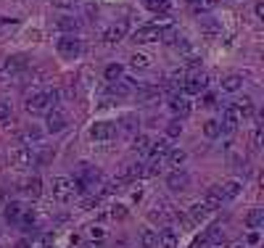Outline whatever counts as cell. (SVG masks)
<instances>
[{"label": "cell", "mask_w": 264, "mask_h": 248, "mask_svg": "<svg viewBox=\"0 0 264 248\" xmlns=\"http://www.w3.org/2000/svg\"><path fill=\"white\" fill-rule=\"evenodd\" d=\"M214 6H220V0H201V6H198V14H203V11H212Z\"/></svg>", "instance_id": "44"}, {"label": "cell", "mask_w": 264, "mask_h": 248, "mask_svg": "<svg viewBox=\"0 0 264 248\" xmlns=\"http://www.w3.org/2000/svg\"><path fill=\"white\" fill-rule=\"evenodd\" d=\"M159 95V87H137V92H135V98H137V103H148V101H153Z\"/></svg>", "instance_id": "26"}, {"label": "cell", "mask_w": 264, "mask_h": 248, "mask_svg": "<svg viewBox=\"0 0 264 248\" xmlns=\"http://www.w3.org/2000/svg\"><path fill=\"white\" fill-rule=\"evenodd\" d=\"M14 119V114H11V106L8 103H0V124H8Z\"/></svg>", "instance_id": "42"}, {"label": "cell", "mask_w": 264, "mask_h": 248, "mask_svg": "<svg viewBox=\"0 0 264 248\" xmlns=\"http://www.w3.org/2000/svg\"><path fill=\"white\" fill-rule=\"evenodd\" d=\"M95 206H98V198H95V195H90V198L82 201V211H93Z\"/></svg>", "instance_id": "43"}, {"label": "cell", "mask_w": 264, "mask_h": 248, "mask_svg": "<svg viewBox=\"0 0 264 248\" xmlns=\"http://www.w3.org/2000/svg\"><path fill=\"white\" fill-rule=\"evenodd\" d=\"M169 109H172V114H175L177 119H185V116L190 114V101L185 95H172Z\"/></svg>", "instance_id": "12"}, {"label": "cell", "mask_w": 264, "mask_h": 248, "mask_svg": "<svg viewBox=\"0 0 264 248\" xmlns=\"http://www.w3.org/2000/svg\"><path fill=\"white\" fill-rule=\"evenodd\" d=\"M140 245L143 248H156L159 245V235L153 230H143L140 232Z\"/></svg>", "instance_id": "30"}, {"label": "cell", "mask_w": 264, "mask_h": 248, "mask_svg": "<svg viewBox=\"0 0 264 248\" xmlns=\"http://www.w3.org/2000/svg\"><path fill=\"white\" fill-rule=\"evenodd\" d=\"M254 11H256V16L261 19V16H264V3H256V8H254Z\"/></svg>", "instance_id": "50"}, {"label": "cell", "mask_w": 264, "mask_h": 248, "mask_svg": "<svg viewBox=\"0 0 264 248\" xmlns=\"http://www.w3.org/2000/svg\"><path fill=\"white\" fill-rule=\"evenodd\" d=\"M122 74H124V69H122L119 64L106 66V79H109V82H119V79H122Z\"/></svg>", "instance_id": "38"}, {"label": "cell", "mask_w": 264, "mask_h": 248, "mask_svg": "<svg viewBox=\"0 0 264 248\" xmlns=\"http://www.w3.org/2000/svg\"><path fill=\"white\" fill-rule=\"evenodd\" d=\"M209 214H212V211L203 206V201H198V204H193V206L188 209V219H190L193 224H201V222H206V219H209Z\"/></svg>", "instance_id": "17"}, {"label": "cell", "mask_w": 264, "mask_h": 248, "mask_svg": "<svg viewBox=\"0 0 264 248\" xmlns=\"http://www.w3.org/2000/svg\"><path fill=\"white\" fill-rule=\"evenodd\" d=\"M53 3H56V6H61V8H72L77 0H53Z\"/></svg>", "instance_id": "46"}, {"label": "cell", "mask_w": 264, "mask_h": 248, "mask_svg": "<svg viewBox=\"0 0 264 248\" xmlns=\"http://www.w3.org/2000/svg\"><path fill=\"white\" fill-rule=\"evenodd\" d=\"M185 72H188V79H185V85H182V92H185V95H201V92L206 90V85H209L206 74H201L196 66L185 69Z\"/></svg>", "instance_id": "2"}, {"label": "cell", "mask_w": 264, "mask_h": 248, "mask_svg": "<svg viewBox=\"0 0 264 248\" xmlns=\"http://www.w3.org/2000/svg\"><path fill=\"white\" fill-rule=\"evenodd\" d=\"M240 87H243V77H240V74H227L222 79V90L225 92H238Z\"/></svg>", "instance_id": "20"}, {"label": "cell", "mask_w": 264, "mask_h": 248, "mask_svg": "<svg viewBox=\"0 0 264 248\" xmlns=\"http://www.w3.org/2000/svg\"><path fill=\"white\" fill-rule=\"evenodd\" d=\"M56 51H59V56L66 58V61H74V58H79V53H82V42H79L74 34H64V37H59V42H56Z\"/></svg>", "instance_id": "4"}, {"label": "cell", "mask_w": 264, "mask_h": 248, "mask_svg": "<svg viewBox=\"0 0 264 248\" xmlns=\"http://www.w3.org/2000/svg\"><path fill=\"white\" fill-rule=\"evenodd\" d=\"M238 124H240V114L235 111V106H225V109H222L220 129H222V132H235Z\"/></svg>", "instance_id": "9"}, {"label": "cell", "mask_w": 264, "mask_h": 248, "mask_svg": "<svg viewBox=\"0 0 264 248\" xmlns=\"http://www.w3.org/2000/svg\"><path fill=\"white\" fill-rule=\"evenodd\" d=\"M172 151V145H169V137H159V140H151V159H167V153Z\"/></svg>", "instance_id": "14"}, {"label": "cell", "mask_w": 264, "mask_h": 248, "mask_svg": "<svg viewBox=\"0 0 264 248\" xmlns=\"http://www.w3.org/2000/svg\"><path fill=\"white\" fill-rule=\"evenodd\" d=\"M188 6L193 8V11H196V14H198V6H201V0H188Z\"/></svg>", "instance_id": "49"}, {"label": "cell", "mask_w": 264, "mask_h": 248, "mask_svg": "<svg viewBox=\"0 0 264 248\" xmlns=\"http://www.w3.org/2000/svg\"><path fill=\"white\" fill-rule=\"evenodd\" d=\"M203 135L209 137V140H217L222 135V129H220V122L217 119H209V122H203Z\"/></svg>", "instance_id": "27"}, {"label": "cell", "mask_w": 264, "mask_h": 248, "mask_svg": "<svg viewBox=\"0 0 264 248\" xmlns=\"http://www.w3.org/2000/svg\"><path fill=\"white\" fill-rule=\"evenodd\" d=\"M87 238L90 240H103V238H106V230L98 227V224H90V227H87Z\"/></svg>", "instance_id": "41"}, {"label": "cell", "mask_w": 264, "mask_h": 248, "mask_svg": "<svg viewBox=\"0 0 264 248\" xmlns=\"http://www.w3.org/2000/svg\"><path fill=\"white\" fill-rule=\"evenodd\" d=\"M233 106H235V111L240 114V119H243V116H254V101H251V98H240Z\"/></svg>", "instance_id": "25"}, {"label": "cell", "mask_w": 264, "mask_h": 248, "mask_svg": "<svg viewBox=\"0 0 264 248\" xmlns=\"http://www.w3.org/2000/svg\"><path fill=\"white\" fill-rule=\"evenodd\" d=\"M21 137H24V143H40V140H42V129L40 127H27Z\"/></svg>", "instance_id": "32"}, {"label": "cell", "mask_w": 264, "mask_h": 248, "mask_svg": "<svg viewBox=\"0 0 264 248\" xmlns=\"http://www.w3.org/2000/svg\"><path fill=\"white\" fill-rule=\"evenodd\" d=\"M130 64H132L135 69H145L148 64H151V58L143 56V53H132V56H130Z\"/></svg>", "instance_id": "39"}, {"label": "cell", "mask_w": 264, "mask_h": 248, "mask_svg": "<svg viewBox=\"0 0 264 248\" xmlns=\"http://www.w3.org/2000/svg\"><path fill=\"white\" fill-rule=\"evenodd\" d=\"M182 135V122L180 119H172L167 124V137H180Z\"/></svg>", "instance_id": "40"}, {"label": "cell", "mask_w": 264, "mask_h": 248, "mask_svg": "<svg viewBox=\"0 0 264 248\" xmlns=\"http://www.w3.org/2000/svg\"><path fill=\"white\" fill-rule=\"evenodd\" d=\"M106 217H111V219H117V222H122L124 217H127V206H122V204H114V206H109V211H106Z\"/></svg>", "instance_id": "33"}, {"label": "cell", "mask_w": 264, "mask_h": 248, "mask_svg": "<svg viewBox=\"0 0 264 248\" xmlns=\"http://www.w3.org/2000/svg\"><path fill=\"white\" fill-rule=\"evenodd\" d=\"M16 248H32V245H29V240H19V243H16Z\"/></svg>", "instance_id": "52"}, {"label": "cell", "mask_w": 264, "mask_h": 248, "mask_svg": "<svg viewBox=\"0 0 264 248\" xmlns=\"http://www.w3.org/2000/svg\"><path fill=\"white\" fill-rule=\"evenodd\" d=\"M233 248H243V245H233Z\"/></svg>", "instance_id": "53"}, {"label": "cell", "mask_w": 264, "mask_h": 248, "mask_svg": "<svg viewBox=\"0 0 264 248\" xmlns=\"http://www.w3.org/2000/svg\"><path fill=\"white\" fill-rule=\"evenodd\" d=\"M240 187H243V185H240L238 180H227L222 185H217V193H220L222 201H233V198L240 195Z\"/></svg>", "instance_id": "13"}, {"label": "cell", "mask_w": 264, "mask_h": 248, "mask_svg": "<svg viewBox=\"0 0 264 248\" xmlns=\"http://www.w3.org/2000/svg\"><path fill=\"white\" fill-rule=\"evenodd\" d=\"M188 185H190V174H188L185 169L169 172V177H167V187H169V190L182 193V190H188Z\"/></svg>", "instance_id": "8"}, {"label": "cell", "mask_w": 264, "mask_h": 248, "mask_svg": "<svg viewBox=\"0 0 264 248\" xmlns=\"http://www.w3.org/2000/svg\"><path fill=\"white\" fill-rule=\"evenodd\" d=\"M24 193L32 198V201H37L42 195V182H40V177H29V180L24 182Z\"/></svg>", "instance_id": "18"}, {"label": "cell", "mask_w": 264, "mask_h": 248, "mask_svg": "<svg viewBox=\"0 0 264 248\" xmlns=\"http://www.w3.org/2000/svg\"><path fill=\"white\" fill-rule=\"evenodd\" d=\"M21 69H27V61L21 56H14V58H6L3 64H0V72L3 74H19Z\"/></svg>", "instance_id": "16"}, {"label": "cell", "mask_w": 264, "mask_h": 248, "mask_svg": "<svg viewBox=\"0 0 264 248\" xmlns=\"http://www.w3.org/2000/svg\"><path fill=\"white\" fill-rule=\"evenodd\" d=\"M50 193L59 204H69L74 198V180H69V177H53Z\"/></svg>", "instance_id": "3"}, {"label": "cell", "mask_w": 264, "mask_h": 248, "mask_svg": "<svg viewBox=\"0 0 264 248\" xmlns=\"http://www.w3.org/2000/svg\"><path fill=\"white\" fill-rule=\"evenodd\" d=\"M21 211H24V209H21V206L16 204V201H11V204L6 206V219H8V222H19Z\"/></svg>", "instance_id": "35"}, {"label": "cell", "mask_w": 264, "mask_h": 248, "mask_svg": "<svg viewBox=\"0 0 264 248\" xmlns=\"http://www.w3.org/2000/svg\"><path fill=\"white\" fill-rule=\"evenodd\" d=\"M164 27H169V24H151V27L135 29V32H132V42H137V45L159 42V40H162V34H164Z\"/></svg>", "instance_id": "5"}, {"label": "cell", "mask_w": 264, "mask_h": 248, "mask_svg": "<svg viewBox=\"0 0 264 248\" xmlns=\"http://www.w3.org/2000/svg\"><path fill=\"white\" fill-rule=\"evenodd\" d=\"M148 217H151V222H156V224H167L169 211H167V209H159V204H156V206H153V211H151Z\"/></svg>", "instance_id": "37"}, {"label": "cell", "mask_w": 264, "mask_h": 248, "mask_svg": "<svg viewBox=\"0 0 264 248\" xmlns=\"http://www.w3.org/2000/svg\"><path fill=\"white\" fill-rule=\"evenodd\" d=\"M114 135H117V127H114L111 122H95L93 127H90V137L93 140H111Z\"/></svg>", "instance_id": "10"}, {"label": "cell", "mask_w": 264, "mask_h": 248, "mask_svg": "<svg viewBox=\"0 0 264 248\" xmlns=\"http://www.w3.org/2000/svg\"><path fill=\"white\" fill-rule=\"evenodd\" d=\"M8 159H11V167L27 169L29 164H32V151H29V145H16L14 151L8 153Z\"/></svg>", "instance_id": "7"}, {"label": "cell", "mask_w": 264, "mask_h": 248, "mask_svg": "<svg viewBox=\"0 0 264 248\" xmlns=\"http://www.w3.org/2000/svg\"><path fill=\"white\" fill-rule=\"evenodd\" d=\"M56 27H59V29H64V32H77V29H79V21H77V19H69V16H64V19H59V21H56Z\"/></svg>", "instance_id": "36"}, {"label": "cell", "mask_w": 264, "mask_h": 248, "mask_svg": "<svg viewBox=\"0 0 264 248\" xmlns=\"http://www.w3.org/2000/svg\"><path fill=\"white\" fill-rule=\"evenodd\" d=\"M188 156H185V151H180V148H172L169 153H167V164H169V167H175V169H180L182 167V161H185Z\"/></svg>", "instance_id": "24"}, {"label": "cell", "mask_w": 264, "mask_h": 248, "mask_svg": "<svg viewBox=\"0 0 264 248\" xmlns=\"http://www.w3.org/2000/svg\"><path fill=\"white\" fill-rule=\"evenodd\" d=\"M61 92L59 90H40V92H32L27 98V111L29 114H48L50 109H56Z\"/></svg>", "instance_id": "1"}, {"label": "cell", "mask_w": 264, "mask_h": 248, "mask_svg": "<svg viewBox=\"0 0 264 248\" xmlns=\"http://www.w3.org/2000/svg\"><path fill=\"white\" fill-rule=\"evenodd\" d=\"M259 145H261V127L254 129V148H259Z\"/></svg>", "instance_id": "45"}, {"label": "cell", "mask_w": 264, "mask_h": 248, "mask_svg": "<svg viewBox=\"0 0 264 248\" xmlns=\"http://www.w3.org/2000/svg\"><path fill=\"white\" fill-rule=\"evenodd\" d=\"M209 245H212L209 240H206V238H201V240H196V243H193L190 248H209Z\"/></svg>", "instance_id": "47"}, {"label": "cell", "mask_w": 264, "mask_h": 248, "mask_svg": "<svg viewBox=\"0 0 264 248\" xmlns=\"http://www.w3.org/2000/svg\"><path fill=\"white\" fill-rule=\"evenodd\" d=\"M201 32H203L209 40H214V37H220V34H222V27L217 24L214 19H203V21H201Z\"/></svg>", "instance_id": "21"}, {"label": "cell", "mask_w": 264, "mask_h": 248, "mask_svg": "<svg viewBox=\"0 0 264 248\" xmlns=\"http://www.w3.org/2000/svg\"><path fill=\"white\" fill-rule=\"evenodd\" d=\"M248 243H259V232H251L248 235Z\"/></svg>", "instance_id": "51"}, {"label": "cell", "mask_w": 264, "mask_h": 248, "mask_svg": "<svg viewBox=\"0 0 264 248\" xmlns=\"http://www.w3.org/2000/svg\"><path fill=\"white\" fill-rule=\"evenodd\" d=\"M246 224L251 230H259L261 224H264V209H251L248 214H246Z\"/></svg>", "instance_id": "23"}, {"label": "cell", "mask_w": 264, "mask_h": 248, "mask_svg": "<svg viewBox=\"0 0 264 248\" xmlns=\"http://www.w3.org/2000/svg\"><path fill=\"white\" fill-rule=\"evenodd\" d=\"M109 95H111V98H127V95H130V85H127V79L111 82V85H109Z\"/></svg>", "instance_id": "19"}, {"label": "cell", "mask_w": 264, "mask_h": 248, "mask_svg": "<svg viewBox=\"0 0 264 248\" xmlns=\"http://www.w3.org/2000/svg\"><path fill=\"white\" fill-rule=\"evenodd\" d=\"M206 240L209 243H214V245H222L225 243V232H222V227H209V232H206Z\"/></svg>", "instance_id": "31"}, {"label": "cell", "mask_w": 264, "mask_h": 248, "mask_svg": "<svg viewBox=\"0 0 264 248\" xmlns=\"http://www.w3.org/2000/svg\"><path fill=\"white\" fill-rule=\"evenodd\" d=\"M132 151L135 153H148V151H151V137H148V135H137L132 140Z\"/></svg>", "instance_id": "28"}, {"label": "cell", "mask_w": 264, "mask_h": 248, "mask_svg": "<svg viewBox=\"0 0 264 248\" xmlns=\"http://www.w3.org/2000/svg\"><path fill=\"white\" fill-rule=\"evenodd\" d=\"M145 8H151L153 14H167V11H169V0H145Z\"/></svg>", "instance_id": "34"}, {"label": "cell", "mask_w": 264, "mask_h": 248, "mask_svg": "<svg viewBox=\"0 0 264 248\" xmlns=\"http://www.w3.org/2000/svg\"><path fill=\"white\" fill-rule=\"evenodd\" d=\"M124 34H127V21H117V24H111L106 32H103V40L109 45H114V42H122Z\"/></svg>", "instance_id": "11"}, {"label": "cell", "mask_w": 264, "mask_h": 248, "mask_svg": "<svg viewBox=\"0 0 264 248\" xmlns=\"http://www.w3.org/2000/svg\"><path fill=\"white\" fill-rule=\"evenodd\" d=\"M203 106H214V95H212V92H206V95H203Z\"/></svg>", "instance_id": "48"}, {"label": "cell", "mask_w": 264, "mask_h": 248, "mask_svg": "<svg viewBox=\"0 0 264 248\" xmlns=\"http://www.w3.org/2000/svg\"><path fill=\"white\" fill-rule=\"evenodd\" d=\"M156 235H159V245L162 248H177L180 245V238H177V232L172 227H162Z\"/></svg>", "instance_id": "15"}, {"label": "cell", "mask_w": 264, "mask_h": 248, "mask_svg": "<svg viewBox=\"0 0 264 248\" xmlns=\"http://www.w3.org/2000/svg\"><path fill=\"white\" fill-rule=\"evenodd\" d=\"M66 127H69V116L61 109H50L48 116H45V129H48L50 135H56V132H64Z\"/></svg>", "instance_id": "6"}, {"label": "cell", "mask_w": 264, "mask_h": 248, "mask_svg": "<svg viewBox=\"0 0 264 248\" xmlns=\"http://www.w3.org/2000/svg\"><path fill=\"white\" fill-rule=\"evenodd\" d=\"M203 206L209 209V211H217V209L222 206V198H220V193H217V185L209 187V193L203 195Z\"/></svg>", "instance_id": "22"}, {"label": "cell", "mask_w": 264, "mask_h": 248, "mask_svg": "<svg viewBox=\"0 0 264 248\" xmlns=\"http://www.w3.org/2000/svg\"><path fill=\"white\" fill-rule=\"evenodd\" d=\"M140 177H145V164H130V169L124 172V180H140Z\"/></svg>", "instance_id": "29"}]
</instances>
